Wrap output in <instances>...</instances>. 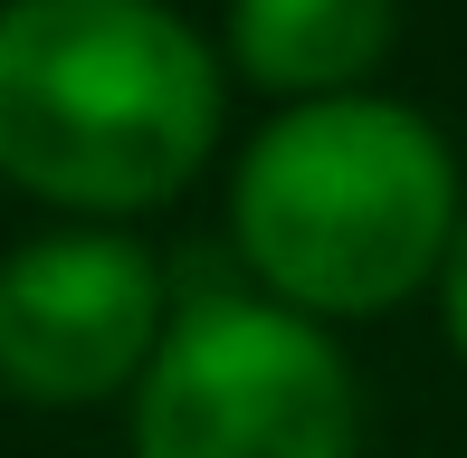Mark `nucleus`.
Masks as SVG:
<instances>
[{"instance_id": "obj_1", "label": "nucleus", "mask_w": 467, "mask_h": 458, "mask_svg": "<svg viewBox=\"0 0 467 458\" xmlns=\"http://www.w3.org/2000/svg\"><path fill=\"white\" fill-rule=\"evenodd\" d=\"M220 134V57L162 0H0V172L67 211L182 192Z\"/></svg>"}, {"instance_id": "obj_2", "label": "nucleus", "mask_w": 467, "mask_h": 458, "mask_svg": "<svg viewBox=\"0 0 467 458\" xmlns=\"http://www.w3.org/2000/svg\"><path fill=\"white\" fill-rule=\"evenodd\" d=\"M239 248L296 316H381L458 239V172L430 115L325 96L277 115L239 162Z\"/></svg>"}, {"instance_id": "obj_3", "label": "nucleus", "mask_w": 467, "mask_h": 458, "mask_svg": "<svg viewBox=\"0 0 467 458\" xmlns=\"http://www.w3.org/2000/svg\"><path fill=\"white\" fill-rule=\"evenodd\" d=\"M134 458H353V372L296 306H191L143 363Z\"/></svg>"}, {"instance_id": "obj_4", "label": "nucleus", "mask_w": 467, "mask_h": 458, "mask_svg": "<svg viewBox=\"0 0 467 458\" xmlns=\"http://www.w3.org/2000/svg\"><path fill=\"white\" fill-rule=\"evenodd\" d=\"M162 335V277L134 239L67 229L0 258V391L96 401L134 382Z\"/></svg>"}, {"instance_id": "obj_5", "label": "nucleus", "mask_w": 467, "mask_h": 458, "mask_svg": "<svg viewBox=\"0 0 467 458\" xmlns=\"http://www.w3.org/2000/svg\"><path fill=\"white\" fill-rule=\"evenodd\" d=\"M391 29H400V0H229L239 77H258L277 96H306V106L372 77Z\"/></svg>"}, {"instance_id": "obj_6", "label": "nucleus", "mask_w": 467, "mask_h": 458, "mask_svg": "<svg viewBox=\"0 0 467 458\" xmlns=\"http://www.w3.org/2000/svg\"><path fill=\"white\" fill-rule=\"evenodd\" d=\"M449 335H458V353H467V211H458V239H449Z\"/></svg>"}]
</instances>
